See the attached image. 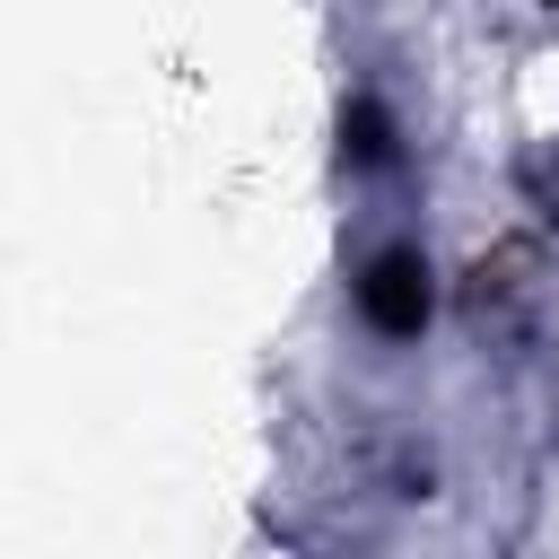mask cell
<instances>
[{"mask_svg":"<svg viewBox=\"0 0 559 559\" xmlns=\"http://www.w3.org/2000/svg\"><path fill=\"white\" fill-rule=\"evenodd\" d=\"M358 314L376 341H419L428 314H437V271L419 245H376L367 271H358Z\"/></svg>","mask_w":559,"mask_h":559,"instance_id":"6da1fadb","label":"cell"},{"mask_svg":"<svg viewBox=\"0 0 559 559\" xmlns=\"http://www.w3.org/2000/svg\"><path fill=\"white\" fill-rule=\"evenodd\" d=\"M402 148H393V114L376 105V96H349L341 105V166L349 175H384Z\"/></svg>","mask_w":559,"mask_h":559,"instance_id":"7a4b0ae2","label":"cell"}]
</instances>
